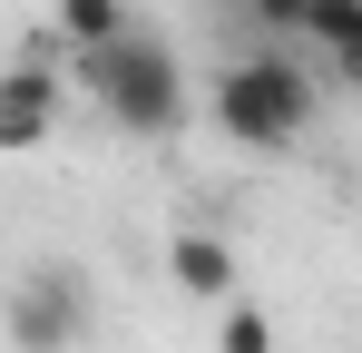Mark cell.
<instances>
[{
  "label": "cell",
  "instance_id": "cell-1",
  "mask_svg": "<svg viewBox=\"0 0 362 353\" xmlns=\"http://www.w3.org/2000/svg\"><path fill=\"white\" fill-rule=\"evenodd\" d=\"M206 118H216V138H235V147H255V157H284L303 128H313V79H303L284 50H245V59L216 69Z\"/></svg>",
  "mask_w": 362,
  "mask_h": 353
},
{
  "label": "cell",
  "instance_id": "cell-11",
  "mask_svg": "<svg viewBox=\"0 0 362 353\" xmlns=\"http://www.w3.org/2000/svg\"><path fill=\"white\" fill-rule=\"evenodd\" d=\"M235 10H245V0H235Z\"/></svg>",
  "mask_w": 362,
  "mask_h": 353
},
{
  "label": "cell",
  "instance_id": "cell-7",
  "mask_svg": "<svg viewBox=\"0 0 362 353\" xmlns=\"http://www.w3.org/2000/svg\"><path fill=\"white\" fill-rule=\"evenodd\" d=\"M216 353H284V334H274V314L264 304H216Z\"/></svg>",
  "mask_w": 362,
  "mask_h": 353
},
{
  "label": "cell",
  "instance_id": "cell-6",
  "mask_svg": "<svg viewBox=\"0 0 362 353\" xmlns=\"http://www.w3.org/2000/svg\"><path fill=\"white\" fill-rule=\"evenodd\" d=\"M137 20H127V0H59L49 10V40H59V59H98L108 40H127Z\"/></svg>",
  "mask_w": 362,
  "mask_h": 353
},
{
  "label": "cell",
  "instance_id": "cell-4",
  "mask_svg": "<svg viewBox=\"0 0 362 353\" xmlns=\"http://www.w3.org/2000/svg\"><path fill=\"white\" fill-rule=\"evenodd\" d=\"M59 108H69V69L59 59H10L0 69V157H30L59 138Z\"/></svg>",
  "mask_w": 362,
  "mask_h": 353
},
{
  "label": "cell",
  "instance_id": "cell-8",
  "mask_svg": "<svg viewBox=\"0 0 362 353\" xmlns=\"http://www.w3.org/2000/svg\"><path fill=\"white\" fill-rule=\"evenodd\" d=\"M303 40H313V50H353L362 40V0H313V10H303Z\"/></svg>",
  "mask_w": 362,
  "mask_h": 353
},
{
  "label": "cell",
  "instance_id": "cell-5",
  "mask_svg": "<svg viewBox=\"0 0 362 353\" xmlns=\"http://www.w3.org/2000/svg\"><path fill=\"white\" fill-rule=\"evenodd\" d=\"M235 245H226V235L216 226H177L167 235V285L177 294H196V304H235Z\"/></svg>",
  "mask_w": 362,
  "mask_h": 353
},
{
  "label": "cell",
  "instance_id": "cell-10",
  "mask_svg": "<svg viewBox=\"0 0 362 353\" xmlns=\"http://www.w3.org/2000/svg\"><path fill=\"white\" fill-rule=\"evenodd\" d=\"M333 69H343V79L362 89V40H353V50H333Z\"/></svg>",
  "mask_w": 362,
  "mask_h": 353
},
{
  "label": "cell",
  "instance_id": "cell-2",
  "mask_svg": "<svg viewBox=\"0 0 362 353\" xmlns=\"http://www.w3.org/2000/svg\"><path fill=\"white\" fill-rule=\"evenodd\" d=\"M78 89L118 118L127 138H177L186 128V59L157 40V30H127L98 59H78Z\"/></svg>",
  "mask_w": 362,
  "mask_h": 353
},
{
  "label": "cell",
  "instance_id": "cell-3",
  "mask_svg": "<svg viewBox=\"0 0 362 353\" xmlns=\"http://www.w3.org/2000/svg\"><path fill=\"white\" fill-rule=\"evenodd\" d=\"M0 334L10 353H78L98 334V285H88V265L78 255H30L10 294H0Z\"/></svg>",
  "mask_w": 362,
  "mask_h": 353
},
{
  "label": "cell",
  "instance_id": "cell-9",
  "mask_svg": "<svg viewBox=\"0 0 362 353\" xmlns=\"http://www.w3.org/2000/svg\"><path fill=\"white\" fill-rule=\"evenodd\" d=\"M303 10L313 0H245V20H264V30H303Z\"/></svg>",
  "mask_w": 362,
  "mask_h": 353
}]
</instances>
